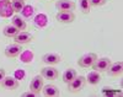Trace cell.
Instances as JSON below:
<instances>
[{"label":"cell","instance_id":"24","mask_svg":"<svg viewBox=\"0 0 123 97\" xmlns=\"http://www.w3.org/2000/svg\"><path fill=\"white\" fill-rule=\"evenodd\" d=\"M11 1H26V0H11Z\"/></svg>","mask_w":123,"mask_h":97},{"label":"cell","instance_id":"19","mask_svg":"<svg viewBox=\"0 0 123 97\" xmlns=\"http://www.w3.org/2000/svg\"><path fill=\"white\" fill-rule=\"evenodd\" d=\"M79 9L83 14H89L91 10V5L89 3V0H79Z\"/></svg>","mask_w":123,"mask_h":97},{"label":"cell","instance_id":"20","mask_svg":"<svg viewBox=\"0 0 123 97\" xmlns=\"http://www.w3.org/2000/svg\"><path fill=\"white\" fill-rule=\"evenodd\" d=\"M11 9H12V11L16 12V14L24 11V9H25V1H11Z\"/></svg>","mask_w":123,"mask_h":97},{"label":"cell","instance_id":"26","mask_svg":"<svg viewBox=\"0 0 123 97\" xmlns=\"http://www.w3.org/2000/svg\"><path fill=\"white\" fill-rule=\"evenodd\" d=\"M49 1H54V0H49Z\"/></svg>","mask_w":123,"mask_h":97},{"label":"cell","instance_id":"6","mask_svg":"<svg viewBox=\"0 0 123 97\" xmlns=\"http://www.w3.org/2000/svg\"><path fill=\"white\" fill-rule=\"evenodd\" d=\"M55 7L58 11H74L76 5L71 0H58L55 3Z\"/></svg>","mask_w":123,"mask_h":97},{"label":"cell","instance_id":"25","mask_svg":"<svg viewBox=\"0 0 123 97\" xmlns=\"http://www.w3.org/2000/svg\"><path fill=\"white\" fill-rule=\"evenodd\" d=\"M5 1H10V0H0V3H5Z\"/></svg>","mask_w":123,"mask_h":97},{"label":"cell","instance_id":"12","mask_svg":"<svg viewBox=\"0 0 123 97\" xmlns=\"http://www.w3.org/2000/svg\"><path fill=\"white\" fill-rule=\"evenodd\" d=\"M42 61L47 65H55V64H59L62 61V57L58 53H47L42 57Z\"/></svg>","mask_w":123,"mask_h":97},{"label":"cell","instance_id":"11","mask_svg":"<svg viewBox=\"0 0 123 97\" xmlns=\"http://www.w3.org/2000/svg\"><path fill=\"white\" fill-rule=\"evenodd\" d=\"M42 87H43V78H42V75H37V76H35L32 79V81H31L30 90L33 91L37 95H39V92L42 91Z\"/></svg>","mask_w":123,"mask_h":97},{"label":"cell","instance_id":"18","mask_svg":"<svg viewBox=\"0 0 123 97\" xmlns=\"http://www.w3.org/2000/svg\"><path fill=\"white\" fill-rule=\"evenodd\" d=\"M76 75H78V73H76L75 69H67V70L63 73V76H62V79H63V81H64L65 84H69L73 79L76 78Z\"/></svg>","mask_w":123,"mask_h":97},{"label":"cell","instance_id":"4","mask_svg":"<svg viewBox=\"0 0 123 97\" xmlns=\"http://www.w3.org/2000/svg\"><path fill=\"white\" fill-rule=\"evenodd\" d=\"M110 64H111V59L104 57V58L96 59V61L94 63L92 68H94V70H96V71H98V73H105V71L108 69Z\"/></svg>","mask_w":123,"mask_h":97},{"label":"cell","instance_id":"16","mask_svg":"<svg viewBox=\"0 0 123 97\" xmlns=\"http://www.w3.org/2000/svg\"><path fill=\"white\" fill-rule=\"evenodd\" d=\"M14 11L11 9V3L10 1H5V3H0V16L7 17L10 16Z\"/></svg>","mask_w":123,"mask_h":97},{"label":"cell","instance_id":"17","mask_svg":"<svg viewBox=\"0 0 123 97\" xmlns=\"http://www.w3.org/2000/svg\"><path fill=\"white\" fill-rule=\"evenodd\" d=\"M18 30L12 25V24H10V25H6L5 27H4V30H3V33H4V36H6V37H11V38H14L17 33H18Z\"/></svg>","mask_w":123,"mask_h":97},{"label":"cell","instance_id":"15","mask_svg":"<svg viewBox=\"0 0 123 97\" xmlns=\"http://www.w3.org/2000/svg\"><path fill=\"white\" fill-rule=\"evenodd\" d=\"M85 79H86V82H89L90 85H97L101 81V75H100L98 71L94 70V71L89 73Z\"/></svg>","mask_w":123,"mask_h":97},{"label":"cell","instance_id":"9","mask_svg":"<svg viewBox=\"0 0 123 97\" xmlns=\"http://www.w3.org/2000/svg\"><path fill=\"white\" fill-rule=\"evenodd\" d=\"M106 71L108 73L110 76H121L123 73V63L121 60L116 63H111Z\"/></svg>","mask_w":123,"mask_h":97},{"label":"cell","instance_id":"23","mask_svg":"<svg viewBox=\"0 0 123 97\" xmlns=\"http://www.w3.org/2000/svg\"><path fill=\"white\" fill-rule=\"evenodd\" d=\"M6 76L5 75V70L4 69H0V84H1V81H3V79Z\"/></svg>","mask_w":123,"mask_h":97},{"label":"cell","instance_id":"13","mask_svg":"<svg viewBox=\"0 0 123 97\" xmlns=\"http://www.w3.org/2000/svg\"><path fill=\"white\" fill-rule=\"evenodd\" d=\"M42 95L46 96V97H55V96H59L60 95V91L59 89L55 85L53 84H48V85H43V87H42Z\"/></svg>","mask_w":123,"mask_h":97},{"label":"cell","instance_id":"7","mask_svg":"<svg viewBox=\"0 0 123 97\" xmlns=\"http://www.w3.org/2000/svg\"><path fill=\"white\" fill-rule=\"evenodd\" d=\"M55 18L60 24H71L75 20V15L73 11H59L55 15Z\"/></svg>","mask_w":123,"mask_h":97},{"label":"cell","instance_id":"3","mask_svg":"<svg viewBox=\"0 0 123 97\" xmlns=\"http://www.w3.org/2000/svg\"><path fill=\"white\" fill-rule=\"evenodd\" d=\"M1 87L4 90H9V91H14V90H17L18 87V80L15 79L14 76H5L1 81Z\"/></svg>","mask_w":123,"mask_h":97},{"label":"cell","instance_id":"14","mask_svg":"<svg viewBox=\"0 0 123 97\" xmlns=\"http://www.w3.org/2000/svg\"><path fill=\"white\" fill-rule=\"evenodd\" d=\"M11 24H12V25H14L18 31H25V30H26V27H27L26 21H25L21 16H18V15H16V16H14V17H12Z\"/></svg>","mask_w":123,"mask_h":97},{"label":"cell","instance_id":"22","mask_svg":"<svg viewBox=\"0 0 123 97\" xmlns=\"http://www.w3.org/2000/svg\"><path fill=\"white\" fill-rule=\"evenodd\" d=\"M36 96H38L37 93H35L33 91H27V92H24L22 93V97H36Z\"/></svg>","mask_w":123,"mask_h":97},{"label":"cell","instance_id":"5","mask_svg":"<svg viewBox=\"0 0 123 97\" xmlns=\"http://www.w3.org/2000/svg\"><path fill=\"white\" fill-rule=\"evenodd\" d=\"M4 53H5V55L7 58H16V57H18L22 53V47H21V44H17V43H15V44H10V46H7L5 48Z\"/></svg>","mask_w":123,"mask_h":97},{"label":"cell","instance_id":"2","mask_svg":"<svg viewBox=\"0 0 123 97\" xmlns=\"http://www.w3.org/2000/svg\"><path fill=\"white\" fill-rule=\"evenodd\" d=\"M97 59V55L95 54V53H86V54L84 55H81L78 60V64H79V67L81 68H91L92 65H94V63L96 61Z\"/></svg>","mask_w":123,"mask_h":97},{"label":"cell","instance_id":"21","mask_svg":"<svg viewBox=\"0 0 123 97\" xmlns=\"http://www.w3.org/2000/svg\"><path fill=\"white\" fill-rule=\"evenodd\" d=\"M91 6H102L107 3V0H89Z\"/></svg>","mask_w":123,"mask_h":97},{"label":"cell","instance_id":"10","mask_svg":"<svg viewBox=\"0 0 123 97\" xmlns=\"http://www.w3.org/2000/svg\"><path fill=\"white\" fill-rule=\"evenodd\" d=\"M41 75H42L43 79H47V80H55L58 78V70L55 68H53L52 65H48L46 68H43L41 70Z\"/></svg>","mask_w":123,"mask_h":97},{"label":"cell","instance_id":"8","mask_svg":"<svg viewBox=\"0 0 123 97\" xmlns=\"http://www.w3.org/2000/svg\"><path fill=\"white\" fill-rule=\"evenodd\" d=\"M14 41L15 43H17V44H27V43H31L33 41V37L31 33H28V32H25V31H21L18 32V33L14 37Z\"/></svg>","mask_w":123,"mask_h":97},{"label":"cell","instance_id":"1","mask_svg":"<svg viewBox=\"0 0 123 97\" xmlns=\"http://www.w3.org/2000/svg\"><path fill=\"white\" fill-rule=\"evenodd\" d=\"M85 84H86L85 76H83V75H79V76H78V75H76V78L73 79L68 84V90L71 93H78V92H80L81 90L84 89Z\"/></svg>","mask_w":123,"mask_h":97}]
</instances>
